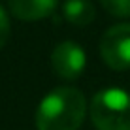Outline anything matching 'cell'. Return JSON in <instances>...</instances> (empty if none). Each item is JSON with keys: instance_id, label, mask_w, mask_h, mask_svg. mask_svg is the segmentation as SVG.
Wrapping results in <instances>:
<instances>
[{"instance_id": "5", "label": "cell", "mask_w": 130, "mask_h": 130, "mask_svg": "<svg viewBox=\"0 0 130 130\" xmlns=\"http://www.w3.org/2000/svg\"><path fill=\"white\" fill-rule=\"evenodd\" d=\"M57 8V0H10V11L21 21H40L49 17Z\"/></svg>"}, {"instance_id": "2", "label": "cell", "mask_w": 130, "mask_h": 130, "mask_svg": "<svg viewBox=\"0 0 130 130\" xmlns=\"http://www.w3.org/2000/svg\"><path fill=\"white\" fill-rule=\"evenodd\" d=\"M91 119L96 130H130V94L107 87L91 102Z\"/></svg>"}, {"instance_id": "4", "label": "cell", "mask_w": 130, "mask_h": 130, "mask_svg": "<svg viewBox=\"0 0 130 130\" xmlns=\"http://www.w3.org/2000/svg\"><path fill=\"white\" fill-rule=\"evenodd\" d=\"M87 66V55L75 42H60L51 53V68L60 79H77Z\"/></svg>"}, {"instance_id": "8", "label": "cell", "mask_w": 130, "mask_h": 130, "mask_svg": "<svg viewBox=\"0 0 130 130\" xmlns=\"http://www.w3.org/2000/svg\"><path fill=\"white\" fill-rule=\"evenodd\" d=\"M8 38H10V17L4 11V8L0 6V49L6 45Z\"/></svg>"}, {"instance_id": "7", "label": "cell", "mask_w": 130, "mask_h": 130, "mask_svg": "<svg viewBox=\"0 0 130 130\" xmlns=\"http://www.w3.org/2000/svg\"><path fill=\"white\" fill-rule=\"evenodd\" d=\"M102 8L113 17H130V0H100Z\"/></svg>"}, {"instance_id": "3", "label": "cell", "mask_w": 130, "mask_h": 130, "mask_svg": "<svg viewBox=\"0 0 130 130\" xmlns=\"http://www.w3.org/2000/svg\"><path fill=\"white\" fill-rule=\"evenodd\" d=\"M100 55L111 70L130 68V25H115L106 30L100 40Z\"/></svg>"}, {"instance_id": "6", "label": "cell", "mask_w": 130, "mask_h": 130, "mask_svg": "<svg viewBox=\"0 0 130 130\" xmlns=\"http://www.w3.org/2000/svg\"><path fill=\"white\" fill-rule=\"evenodd\" d=\"M62 13L64 19L75 26H87L96 17V10L91 0H66L62 6Z\"/></svg>"}, {"instance_id": "1", "label": "cell", "mask_w": 130, "mask_h": 130, "mask_svg": "<svg viewBox=\"0 0 130 130\" xmlns=\"http://www.w3.org/2000/svg\"><path fill=\"white\" fill-rule=\"evenodd\" d=\"M87 113L81 91L74 87H57L40 102L36 109L38 130H79Z\"/></svg>"}]
</instances>
